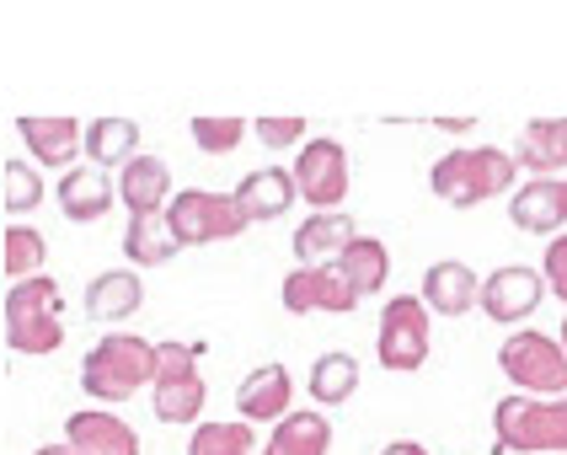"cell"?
<instances>
[{"mask_svg": "<svg viewBox=\"0 0 567 455\" xmlns=\"http://www.w3.org/2000/svg\"><path fill=\"white\" fill-rule=\"evenodd\" d=\"M514 177H519V162L508 151H498V145H461V151H444L440 162H434L429 188L450 209H476L487 198L508 194Z\"/></svg>", "mask_w": 567, "mask_h": 455, "instance_id": "cell-1", "label": "cell"}, {"mask_svg": "<svg viewBox=\"0 0 567 455\" xmlns=\"http://www.w3.org/2000/svg\"><path fill=\"white\" fill-rule=\"evenodd\" d=\"M81 386L96 402H128L145 386H156V343L134 332H107L81 364Z\"/></svg>", "mask_w": 567, "mask_h": 455, "instance_id": "cell-2", "label": "cell"}, {"mask_svg": "<svg viewBox=\"0 0 567 455\" xmlns=\"http://www.w3.org/2000/svg\"><path fill=\"white\" fill-rule=\"evenodd\" d=\"M493 445L519 455H567V396H504L493 407Z\"/></svg>", "mask_w": 567, "mask_h": 455, "instance_id": "cell-3", "label": "cell"}, {"mask_svg": "<svg viewBox=\"0 0 567 455\" xmlns=\"http://www.w3.org/2000/svg\"><path fill=\"white\" fill-rule=\"evenodd\" d=\"M60 311H64L60 285L49 273L11 285V294H6V343H11V354H28V359L54 354L64 343Z\"/></svg>", "mask_w": 567, "mask_h": 455, "instance_id": "cell-4", "label": "cell"}, {"mask_svg": "<svg viewBox=\"0 0 567 455\" xmlns=\"http://www.w3.org/2000/svg\"><path fill=\"white\" fill-rule=\"evenodd\" d=\"M498 370L519 386V396H567V354L557 338H546L536 327L508 332L498 349Z\"/></svg>", "mask_w": 567, "mask_h": 455, "instance_id": "cell-5", "label": "cell"}, {"mask_svg": "<svg viewBox=\"0 0 567 455\" xmlns=\"http://www.w3.org/2000/svg\"><path fill=\"white\" fill-rule=\"evenodd\" d=\"M151 391H156L151 407H156L161 423H198L204 402H209L204 375H198V349L177 343V338L156 343V386Z\"/></svg>", "mask_w": 567, "mask_h": 455, "instance_id": "cell-6", "label": "cell"}, {"mask_svg": "<svg viewBox=\"0 0 567 455\" xmlns=\"http://www.w3.org/2000/svg\"><path fill=\"white\" fill-rule=\"evenodd\" d=\"M166 226L183 247H209V241H230L247 230V215L236 209V194H209V188H188L166 204Z\"/></svg>", "mask_w": 567, "mask_h": 455, "instance_id": "cell-7", "label": "cell"}, {"mask_svg": "<svg viewBox=\"0 0 567 455\" xmlns=\"http://www.w3.org/2000/svg\"><path fill=\"white\" fill-rule=\"evenodd\" d=\"M429 306H423V294H396V300H385V311H380V332H375V354L385 370H396V375H408V370H423V359H429Z\"/></svg>", "mask_w": 567, "mask_h": 455, "instance_id": "cell-8", "label": "cell"}, {"mask_svg": "<svg viewBox=\"0 0 567 455\" xmlns=\"http://www.w3.org/2000/svg\"><path fill=\"white\" fill-rule=\"evenodd\" d=\"M295 188L311 204L316 215H332L348 198V151L343 139H306L300 156H295Z\"/></svg>", "mask_w": 567, "mask_h": 455, "instance_id": "cell-9", "label": "cell"}, {"mask_svg": "<svg viewBox=\"0 0 567 455\" xmlns=\"http://www.w3.org/2000/svg\"><path fill=\"white\" fill-rule=\"evenodd\" d=\"M540 294H546V279H540L536 268H525V262H508V268H493L487 279H482V317H493V322H525L530 311L540 306Z\"/></svg>", "mask_w": 567, "mask_h": 455, "instance_id": "cell-10", "label": "cell"}, {"mask_svg": "<svg viewBox=\"0 0 567 455\" xmlns=\"http://www.w3.org/2000/svg\"><path fill=\"white\" fill-rule=\"evenodd\" d=\"M359 306V294L343 285V273L327 262V268H295L284 279V311L295 317H311V311H327V317H348Z\"/></svg>", "mask_w": 567, "mask_h": 455, "instance_id": "cell-11", "label": "cell"}, {"mask_svg": "<svg viewBox=\"0 0 567 455\" xmlns=\"http://www.w3.org/2000/svg\"><path fill=\"white\" fill-rule=\"evenodd\" d=\"M508 220L530 236H557L567 226V183L563 177H530L508 198Z\"/></svg>", "mask_w": 567, "mask_h": 455, "instance_id": "cell-12", "label": "cell"}, {"mask_svg": "<svg viewBox=\"0 0 567 455\" xmlns=\"http://www.w3.org/2000/svg\"><path fill=\"white\" fill-rule=\"evenodd\" d=\"M64 445L75 455H140V434L107 407H86V413H70Z\"/></svg>", "mask_w": 567, "mask_h": 455, "instance_id": "cell-13", "label": "cell"}, {"mask_svg": "<svg viewBox=\"0 0 567 455\" xmlns=\"http://www.w3.org/2000/svg\"><path fill=\"white\" fill-rule=\"evenodd\" d=\"M172 166L161 162V156H134V162L118 172V204L128 209V220H140V215H166V204H172Z\"/></svg>", "mask_w": 567, "mask_h": 455, "instance_id": "cell-14", "label": "cell"}, {"mask_svg": "<svg viewBox=\"0 0 567 455\" xmlns=\"http://www.w3.org/2000/svg\"><path fill=\"white\" fill-rule=\"evenodd\" d=\"M289 396H295L289 370L284 364H257L236 386V413H241V423H284L289 418Z\"/></svg>", "mask_w": 567, "mask_h": 455, "instance_id": "cell-15", "label": "cell"}, {"mask_svg": "<svg viewBox=\"0 0 567 455\" xmlns=\"http://www.w3.org/2000/svg\"><path fill=\"white\" fill-rule=\"evenodd\" d=\"M295 198H300L295 172H284V166H262V172H247V177L236 183V209L247 215V226H257V220H279Z\"/></svg>", "mask_w": 567, "mask_h": 455, "instance_id": "cell-16", "label": "cell"}, {"mask_svg": "<svg viewBox=\"0 0 567 455\" xmlns=\"http://www.w3.org/2000/svg\"><path fill=\"white\" fill-rule=\"evenodd\" d=\"M359 241V230L348 220L343 209H332V215H311L306 226H295V258L300 268H327V262H338Z\"/></svg>", "mask_w": 567, "mask_h": 455, "instance_id": "cell-17", "label": "cell"}, {"mask_svg": "<svg viewBox=\"0 0 567 455\" xmlns=\"http://www.w3.org/2000/svg\"><path fill=\"white\" fill-rule=\"evenodd\" d=\"M476 300H482V279H476L466 262L444 258L423 273V306H429V311H440V317H466V311H476Z\"/></svg>", "mask_w": 567, "mask_h": 455, "instance_id": "cell-18", "label": "cell"}, {"mask_svg": "<svg viewBox=\"0 0 567 455\" xmlns=\"http://www.w3.org/2000/svg\"><path fill=\"white\" fill-rule=\"evenodd\" d=\"M17 134L28 139L32 162L43 166H75V156L86 151V130L75 118H17Z\"/></svg>", "mask_w": 567, "mask_h": 455, "instance_id": "cell-19", "label": "cell"}, {"mask_svg": "<svg viewBox=\"0 0 567 455\" xmlns=\"http://www.w3.org/2000/svg\"><path fill=\"white\" fill-rule=\"evenodd\" d=\"M60 209L75 220V226H92V220H102L107 209H113V198H118V188L96 172V166H70L60 177Z\"/></svg>", "mask_w": 567, "mask_h": 455, "instance_id": "cell-20", "label": "cell"}, {"mask_svg": "<svg viewBox=\"0 0 567 455\" xmlns=\"http://www.w3.org/2000/svg\"><path fill=\"white\" fill-rule=\"evenodd\" d=\"M140 306H145V285H140L134 268L96 273L92 285H86V317H92V322H128Z\"/></svg>", "mask_w": 567, "mask_h": 455, "instance_id": "cell-21", "label": "cell"}, {"mask_svg": "<svg viewBox=\"0 0 567 455\" xmlns=\"http://www.w3.org/2000/svg\"><path fill=\"white\" fill-rule=\"evenodd\" d=\"M514 162L536 177H557L567 166V118H536L525 124L519 145H514Z\"/></svg>", "mask_w": 567, "mask_h": 455, "instance_id": "cell-22", "label": "cell"}, {"mask_svg": "<svg viewBox=\"0 0 567 455\" xmlns=\"http://www.w3.org/2000/svg\"><path fill=\"white\" fill-rule=\"evenodd\" d=\"M338 273H343V285L359 300H370V294L385 290V273H391V252H385V241L380 236H359L353 247H348L343 258L332 262Z\"/></svg>", "mask_w": 567, "mask_h": 455, "instance_id": "cell-23", "label": "cell"}, {"mask_svg": "<svg viewBox=\"0 0 567 455\" xmlns=\"http://www.w3.org/2000/svg\"><path fill=\"white\" fill-rule=\"evenodd\" d=\"M327 451H332V423H327V413H311V407L274 423V434L262 445V455H327Z\"/></svg>", "mask_w": 567, "mask_h": 455, "instance_id": "cell-24", "label": "cell"}, {"mask_svg": "<svg viewBox=\"0 0 567 455\" xmlns=\"http://www.w3.org/2000/svg\"><path fill=\"white\" fill-rule=\"evenodd\" d=\"M177 252H183V241L172 236L166 215H140V220L124 226V258L134 268H161V262H172Z\"/></svg>", "mask_w": 567, "mask_h": 455, "instance_id": "cell-25", "label": "cell"}, {"mask_svg": "<svg viewBox=\"0 0 567 455\" xmlns=\"http://www.w3.org/2000/svg\"><path fill=\"white\" fill-rule=\"evenodd\" d=\"M86 156L96 166H128L140 156V124L134 118H96V124H86Z\"/></svg>", "mask_w": 567, "mask_h": 455, "instance_id": "cell-26", "label": "cell"}, {"mask_svg": "<svg viewBox=\"0 0 567 455\" xmlns=\"http://www.w3.org/2000/svg\"><path fill=\"white\" fill-rule=\"evenodd\" d=\"M359 391V359L343 354V349H332V354H321L311 364V396L321 407H338Z\"/></svg>", "mask_w": 567, "mask_h": 455, "instance_id": "cell-27", "label": "cell"}, {"mask_svg": "<svg viewBox=\"0 0 567 455\" xmlns=\"http://www.w3.org/2000/svg\"><path fill=\"white\" fill-rule=\"evenodd\" d=\"M257 451V434L252 423H198L188 440V455H252Z\"/></svg>", "mask_w": 567, "mask_h": 455, "instance_id": "cell-28", "label": "cell"}, {"mask_svg": "<svg viewBox=\"0 0 567 455\" xmlns=\"http://www.w3.org/2000/svg\"><path fill=\"white\" fill-rule=\"evenodd\" d=\"M43 258H49V241H43L38 230L32 226H6V273H11V285L38 279V273H43Z\"/></svg>", "mask_w": 567, "mask_h": 455, "instance_id": "cell-29", "label": "cell"}, {"mask_svg": "<svg viewBox=\"0 0 567 455\" xmlns=\"http://www.w3.org/2000/svg\"><path fill=\"white\" fill-rule=\"evenodd\" d=\"M241 134H247V118H193V145H198L204 156H225V151H236V145H241Z\"/></svg>", "mask_w": 567, "mask_h": 455, "instance_id": "cell-30", "label": "cell"}, {"mask_svg": "<svg viewBox=\"0 0 567 455\" xmlns=\"http://www.w3.org/2000/svg\"><path fill=\"white\" fill-rule=\"evenodd\" d=\"M38 204H43V177L28 162H6V209L22 215V209H38Z\"/></svg>", "mask_w": 567, "mask_h": 455, "instance_id": "cell-31", "label": "cell"}, {"mask_svg": "<svg viewBox=\"0 0 567 455\" xmlns=\"http://www.w3.org/2000/svg\"><path fill=\"white\" fill-rule=\"evenodd\" d=\"M540 279H546V290L567 306V236H551V247H546V258H540Z\"/></svg>", "mask_w": 567, "mask_h": 455, "instance_id": "cell-32", "label": "cell"}, {"mask_svg": "<svg viewBox=\"0 0 567 455\" xmlns=\"http://www.w3.org/2000/svg\"><path fill=\"white\" fill-rule=\"evenodd\" d=\"M252 134L268 145V151H284V145H295V139H306V118H257Z\"/></svg>", "mask_w": 567, "mask_h": 455, "instance_id": "cell-33", "label": "cell"}, {"mask_svg": "<svg viewBox=\"0 0 567 455\" xmlns=\"http://www.w3.org/2000/svg\"><path fill=\"white\" fill-rule=\"evenodd\" d=\"M380 455H429V445H417V440H391Z\"/></svg>", "mask_w": 567, "mask_h": 455, "instance_id": "cell-34", "label": "cell"}, {"mask_svg": "<svg viewBox=\"0 0 567 455\" xmlns=\"http://www.w3.org/2000/svg\"><path fill=\"white\" fill-rule=\"evenodd\" d=\"M32 455H70V445H43V451H32Z\"/></svg>", "mask_w": 567, "mask_h": 455, "instance_id": "cell-35", "label": "cell"}, {"mask_svg": "<svg viewBox=\"0 0 567 455\" xmlns=\"http://www.w3.org/2000/svg\"><path fill=\"white\" fill-rule=\"evenodd\" d=\"M557 343H563V354H567V317H563V338H557Z\"/></svg>", "mask_w": 567, "mask_h": 455, "instance_id": "cell-36", "label": "cell"}, {"mask_svg": "<svg viewBox=\"0 0 567 455\" xmlns=\"http://www.w3.org/2000/svg\"><path fill=\"white\" fill-rule=\"evenodd\" d=\"M70 455H75V451H70Z\"/></svg>", "mask_w": 567, "mask_h": 455, "instance_id": "cell-37", "label": "cell"}]
</instances>
